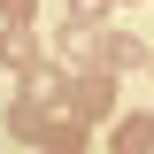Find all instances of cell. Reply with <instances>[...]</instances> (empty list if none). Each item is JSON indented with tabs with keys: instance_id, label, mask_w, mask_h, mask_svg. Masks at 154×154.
Wrapping results in <instances>:
<instances>
[{
	"instance_id": "6da1fadb",
	"label": "cell",
	"mask_w": 154,
	"mask_h": 154,
	"mask_svg": "<svg viewBox=\"0 0 154 154\" xmlns=\"http://www.w3.org/2000/svg\"><path fill=\"white\" fill-rule=\"evenodd\" d=\"M93 54H100V69H108V77H123V69H139V62H146V38H131V31H100Z\"/></svg>"
},
{
	"instance_id": "7a4b0ae2",
	"label": "cell",
	"mask_w": 154,
	"mask_h": 154,
	"mask_svg": "<svg viewBox=\"0 0 154 154\" xmlns=\"http://www.w3.org/2000/svg\"><path fill=\"white\" fill-rule=\"evenodd\" d=\"M38 146H46V154H85V146H93V131H85L69 108H54L46 123H38Z\"/></svg>"
},
{
	"instance_id": "3957f363",
	"label": "cell",
	"mask_w": 154,
	"mask_h": 154,
	"mask_svg": "<svg viewBox=\"0 0 154 154\" xmlns=\"http://www.w3.org/2000/svg\"><path fill=\"white\" fill-rule=\"evenodd\" d=\"M108 154H154V116H116V131H108Z\"/></svg>"
},
{
	"instance_id": "277c9868",
	"label": "cell",
	"mask_w": 154,
	"mask_h": 154,
	"mask_svg": "<svg viewBox=\"0 0 154 154\" xmlns=\"http://www.w3.org/2000/svg\"><path fill=\"white\" fill-rule=\"evenodd\" d=\"M62 100H69L77 116H108V100H116V93H108V77H77V85H69Z\"/></svg>"
},
{
	"instance_id": "5b68a950",
	"label": "cell",
	"mask_w": 154,
	"mask_h": 154,
	"mask_svg": "<svg viewBox=\"0 0 154 154\" xmlns=\"http://www.w3.org/2000/svg\"><path fill=\"white\" fill-rule=\"evenodd\" d=\"M0 62H8V69H31V62H38V46H31V31H23V23L0 38Z\"/></svg>"
},
{
	"instance_id": "8992f818",
	"label": "cell",
	"mask_w": 154,
	"mask_h": 154,
	"mask_svg": "<svg viewBox=\"0 0 154 154\" xmlns=\"http://www.w3.org/2000/svg\"><path fill=\"white\" fill-rule=\"evenodd\" d=\"M108 8H116V0H69V23H100Z\"/></svg>"
},
{
	"instance_id": "52a82bcc",
	"label": "cell",
	"mask_w": 154,
	"mask_h": 154,
	"mask_svg": "<svg viewBox=\"0 0 154 154\" xmlns=\"http://www.w3.org/2000/svg\"><path fill=\"white\" fill-rule=\"evenodd\" d=\"M0 16L8 23H31V0H0Z\"/></svg>"
},
{
	"instance_id": "ba28073f",
	"label": "cell",
	"mask_w": 154,
	"mask_h": 154,
	"mask_svg": "<svg viewBox=\"0 0 154 154\" xmlns=\"http://www.w3.org/2000/svg\"><path fill=\"white\" fill-rule=\"evenodd\" d=\"M146 69H154V54H146Z\"/></svg>"
}]
</instances>
